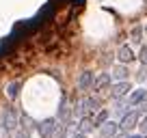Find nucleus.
<instances>
[{
  "label": "nucleus",
  "mask_w": 147,
  "mask_h": 138,
  "mask_svg": "<svg viewBox=\"0 0 147 138\" xmlns=\"http://www.w3.org/2000/svg\"><path fill=\"white\" fill-rule=\"evenodd\" d=\"M110 76H113V80H117V82H123V80H128V67H125V65H117Z\"/></svg>",
  "instance_id": "obj_11"
},
{
  "label": "nucleus",
  "mask_w": 147,
  "mask_h": 138,
  "mask_svg": "<svg viewBox=\"0 0 147 138\" xmlns=\"http://www.w3.org/2000/svg\"><path fill=\"white\" fill-rule=\"evenodd\" d=\"M141 119H143V112H141V110H130L128 115H125L123 119L119 121V127H121V132H125V134H128L130 129H134L138 123H141Z\"/></svg>",
  "instance_id": "obj_2"
},
{
  "label": "nucleus",
  "mask_w": 147,
  "mask_h": 138,
  "mask_svg": "<svg viewBox=\"0 0 147 138\" xmlns=\"http://www.w3.org/2000/svg\"><path fill=\"white\" fill-rule=\"evenodd\" d=\"M134 58H136V54L132 52V48H130V46H121V48H119V52H117V60H119L121 65L132 63Z\"/></svg>",
  "instance_id": "obj_8"
},
{
  "label": "nucleus",
  "mask_w": 147,
  "mask_h": 138,
  "mask_svg": "<svg viewBox=\"0 0 147 138\" xmlns=\"http://www.w3.org/2000/svg\"><path fill=\"white\" fill-rule=\"evenodd\" d=\"M93 84H95V76H93V71H82L78 78V88L80 91H91Z\"/></svg>",
  "instance_id": "obj_6"
},
{
  "label": "nucleus",
  "mask_w": 147,
  "mask_h": 138,
  "mask_svg": "<svg viewBox=\"0 0 147 138\" xmlns=\"http://www.w3.org/2000/svg\"><path fill=\"white\" fill-rule=\"evenodd\" d=\"M132 41H136V43L141 41V28H138V26L132 30Z\"/></svg>",
  "instance_id": "obj_19"
},
{
  "label": "nucleus",
  "mask_w": 147,
  "mask_h": 138,
  "mask_svg": "<svg viewBox=\"0 0 147 138\" xmlns=\"http://www.w3.org/2000/svg\"><path fill=\"white\" fill-rule=\"evenodd\" d=\"M20 127L28 129V132H30V129L35 127V125H32V119H30V117L26 115V112H22V115H20Z\"/></svg>",
  "instance_id": "obj_13"
},
{
  "label": "nucleus",
  "mask_w": 147,
  "mask_h": 138,
  "mask_svg": "<svg viewBox=\"0 0 147 138\" xmlns=\"http://www.w3.org/2000/svg\"><path fill=\"white\" fill-rule=\"evenodd\" d=\"M128 138H145V136H143V134H132V136H130L128 134Z\"/></svg>",
  "instance_id": "obj_22"
},
{
  "label": "nucleus",
  "mask_w": 147,
  "mask_h": 138,
  "mask_svg": "<svg viewBox=\"0 0 147 138\" xmlns=\"http://www.w3.org/2000/svg\"><path fill=\"white\" fill-rule=\"evenodd\" d=\"M110 82H113V76H110L108 71H104V74H100V76L95 78V84H93V91H95V93H97V91H102V88H106Z\"/></svg>",
  "instance_id": "obj_9"
},
{
  "label": "nucleus",
  "mask_w": 147,
  "mask_h": 138,
  "mask_svg": "<svg viewBox=\"0 0 147 138\" xmlns=\"http://www.w3.org/2000/svg\"><path fill=\"white\" fill-rule=\"evenodd\" d=\"M136 80H138V82H145V80H147V67H145V65H143V67L138 69V74H136Z\"/></svg>",
  "instance_id": "obj_16"
},
{
  "label": "nucleus",
  "mask_w": 147,
  "mask_h": 138,
  "mask_svg": "<svg viewBox=\"0 0 147 138\" xmlns=\"http://www.w3.org/2000/svg\"><path fill=\"white\" fill-rule=\"evenodd\" d=\"M119 123H117V121H108V123H104L100 127V136L102 138H115L117 134H119Z\"/></svg>",
  "instance_id": "obj_5"
},
{
  "label": "nucleus",
  "mask_w": 147,
  "mask_h": 138,
  "mask_svg": "<svg viewBox=\"0 0 147 138\" xmlns=\"http://www.w3.org/2000/svg\"><path fill=\"white\" fill-rule=\"evenodd\" d=\"M56 129H59V119H43L41 123H37V134L41 138H54Z\"/></svg>",
  "instance_id": "obj_1"
},
{
  "label": "nucleus",
  "mask_w": 147,
  "mask_h": 138,
  "mask_svg": "<svg viewBox=\"0 0 147 138\" xmlns=\"http://www.w3.org/2000/svg\"><path fill=\"white\" fill-rule=\"evenodd\" d=\"M130 82L128 80H123V82H115L113 86H110V97L113 99H123L125 95H130Z\"/></svg>",
  "instance_id": "obj_4"
},
{
  "label": "nucleus",
  "mask_w": 147,
  "mask_h": 138,
  "mask_svg": "<svg viewBox=\"0 0 147 138\" xmlns=\"http://www.w3.org/2000/svg\"><path fill=\"white\" fill-rule=\"evenodd\" d=\"M143 101H147V88H136V91H132L128 95L130 108H132V106H141Z\"/></svg>",
  "instance_id": "obj_7"
},
{
  "label": "nucleus",
  "mask_w": 147,
  "mask_h": 138,
  "mask_svg": "<svg viewBox=\"0 0 147 138\" xmlns=\"http://www.w3.org/2000/svg\"><path fill=\"white\" fill-rule=\"evenodd\" d=\"M15 138H30V132L24 129V127H20L18 132H15Z\"/></svg>",
  "instance_id": "obj_17"
},
{
  "label": "nucleus",
  "mask_w": 147,
  "mask_h": 138,
  "mask_svg": "<svg viewBox=\"0 0 147 138\" xmlns=\"http://www.w3.org/2000/svg\"><path fill=\"white\" fill-rule=\"evenodd\" d=\"M138 58H141V63L147 67V48H143L141 50V54H138Z\"/></svg>",
  "instance_id": "obj_20"
},
{
  "label": "nucleus",
  "mask_w": 147,
  "mask_h": 138,
  "mask_svg": "<svg viewBox=\"0 0 147 138\" xmlns=\"http://www.w3.org/2000/svg\"><path fill=\"white\" fill-rule=\"evenodd\" d=\"M138 127H141V134L143 136H147V115L141 119V123H138Z\"/></svg>",
  "instance_id": "obj_18"
},
{
  "label": "nucleus",
  "mask_w": 147,
  "mask_h": 138,
  "mask_svg": "<svg viewBox=\"0 0 147 138\" xmlns=\"http://www.w3.org/2000/svg\"><path fill=\"white\" fill-rule=\"evenodd\" d=\"M0 123L7 125L9 129H15L20 125V115L11 106H7V108H2V112H0Z\"/></svg>",
  "instance_id": "obj_3"
},
{
  "label": "nucleus",
  "mask_w": 147,
  "mask_h": 138,
  "mask_svg": "<svg viewBox=\"0 0 147 138\" xmlns=\"http://www.w3.org/2000/svg\"><path fill=\"white\" fill-rule=\"evenodd\" d=\"M0 138H13V129H9L7 125L0 123Z\"/></svg>",
  "instance_id": "obj_15"
},
{
  "label": "nucleus",
  "mask_w": 147,
  "mask_h": 138,
  "mask_svg": "<svg viewBox=\"0 0 147 138\" xmlns=\"http://www.w3.org/2000/svg\"><path fill=\"white\" fill-rule=\"evenodd\" d=\"M108 117H110V112H108V110H100V112H95V117H93V125H95V127H102L104 123H108Z\"/></svg>",
  "instance_id": "obj_12"
},
{
  "label": "nucleus",
  "mask_w": 147,
  "mask_h": 138,
  "mask_svg": "<svg viewBox=\"0 0 147 138\" xmlns=\"http://www.w3.org/2000/svg\"><path fill=\"white\" fill-rule=\"evenodd\" d=\"M93 127H95V125H93V117H82V119L78 121V127H76V132L87 134V132H91Z\"/></svg>",
  "instance_id": "obj_10"
},
{
  "label": "nucleus",
  "mask_w": 147,
  "mask_h": 138,
  "mask_svg": "<svg viewBox=\"0 0 147 138\" xmlns=\"http://www.w3.org/2000/svg\"><path fill=\"white\" fill-rule=\"evenodd\" d=\"M18 93H20V84L18 82H11L9 86H7V95H9V99H15Z\"/></svg>",
  "instance_id": "obj_14"
},
{
  "label": "nucleus",
  "mask_w": 147,
  "mask_h": 138,
  "mask_svg": "<svg viewBox=\"0 0 147 138\" xmlns=\"http://www.w3.org/2000/svg\"><path fill=\"white\" fill-rule=\"evenodd\" d=\"M71 138H87V134H80V132H76V134H71Z\"/></svg>",
  "instance_id": "obj_21"
}]
</instances>
